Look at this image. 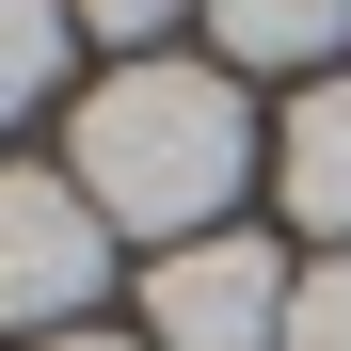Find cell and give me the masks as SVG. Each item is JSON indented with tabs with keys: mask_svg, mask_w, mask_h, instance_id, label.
Returning <instances> with one entry per match:
<instances>
[{
	"mask_svg": "<svg viewBox=\"0 0 351 351\" xmlns=\"http://www.w3.org/2000/svg\"><path fill=\"white\" fill-rule=\"evenodd\" d=\"M287 223H319V240H351V80H319L304 112H287Z\"/></svg>",
	"mask_w": 351,
	"mask_h": 351,
	"instance_id": "cell-4",
	"label": "cell"
},
{
	"mask_svg": "<svg viewBox=\"0 0 351 351\" xmlns=\"http://www.w3.org/2000/svg\"><path fill=\"white\" fill-rule=\"evenodd\" d=\"M64 176L96 192V223L192 256L208 223H223V192L256 176V112H240L223 64H112L80 96V128H64Z\"/></svg>",
	"mask_w": 351,
	"mask_h": 351,
	"instance_id": "cell-1",
	"label": "cell"
},
{
	"mask_svg": "<svg viewBox=\"0 0 351 351\" xmlns=\"http://www.w3.org/2000/svg\"><path fill=\"white\" fill-rule=\"evenodd\" d=\"M96 271H112V223H96V192L80 176H0V335H80V304H96Z\"/></svg>",
	"mask_w": 351,
	"mask_h": 351,
	"instance_id": "cell-2",
	"label": "cell"
},
{
	"mask_svg": "<svg viewBox=\"0 0 351 351\" xmlns=\"http://www.w3.org/2000/svg\"><path fill=\"white\" fill-rule=\"evenodd\" d=\"M48 351H144V335H48Z\"/></svg>",
	"mask_w": 351,
	"mask_h": 351,
	"instance_id": "cell-9",
	"label": "cell"
},
{
	"mask_svg": "<svg viewBox=\"0 0 351 351\" xmlns=\"http://www.w3.org/2000/svg\"><path fill=\"white\" fill-rule=\"evenodd\" d=\"M64 16H80V32H112V48H144V32L176 16V0H64Z\"/></svg>",
	"mask_w": 351,
	"mask_h": 351,
	"instance_id": "cell-8",
	"label": "cell"
},
{
	"mask_svg": "<svg viewBox=\"0 0 351 351\" xmlns=\"http://www.w3.org/2000/svg\"><path fill=\"white\" fill-rule=\"evenodd\" d=\"M64 0H0V128H16V112H48V80H64Z\"/></svg>",
	"mask_w": 351,
	"mask_h": 351,
	"instance_id": "cell-6",
	"label": "cell"
},
{
	"mask_svg": "<svg viewBox=\"0 0 351 351\" xmlns=\"http://www.w3.org/2000/svg\"><path fill=\"white\" fill-rule=\"evenodd\" d=\"M223 64H319V48L351 32V0H208Z\"/></svg>",
	"mask_w": 351,
	"mask_h": 351,
	"instance_id": "cell-5",
	"label": "cell"
},
{
	"mask_svg": "<svg viewBox=\"0 0 351 351\" xmlns=\"http://www.w3.org/2000/svg\"><path fill=\"white\" fill-rule=\"evenodd\" d=\"M144 351H287V256H271V240H192V256H160Z\"/></svg>",
	"mask_w": 351,
	"mask_h": 351,
	"instance_id": "cell-3",
	"label": "cell"
},
{
	"mask_svg": "<svg viewBox=\"0 0 351 351\" xmlns=\"http://www.w3.org/2000/svg\"><path fill=\"white\" fill-rule=\"evenodd\" d=\"M287 351H351V256H319L287 287Z\"/></svg>",
	"mask_w": 351,
	"mask_h": 351,
	"instance_id": "cell-7",
	"label": "cell"
}]
</instances>
